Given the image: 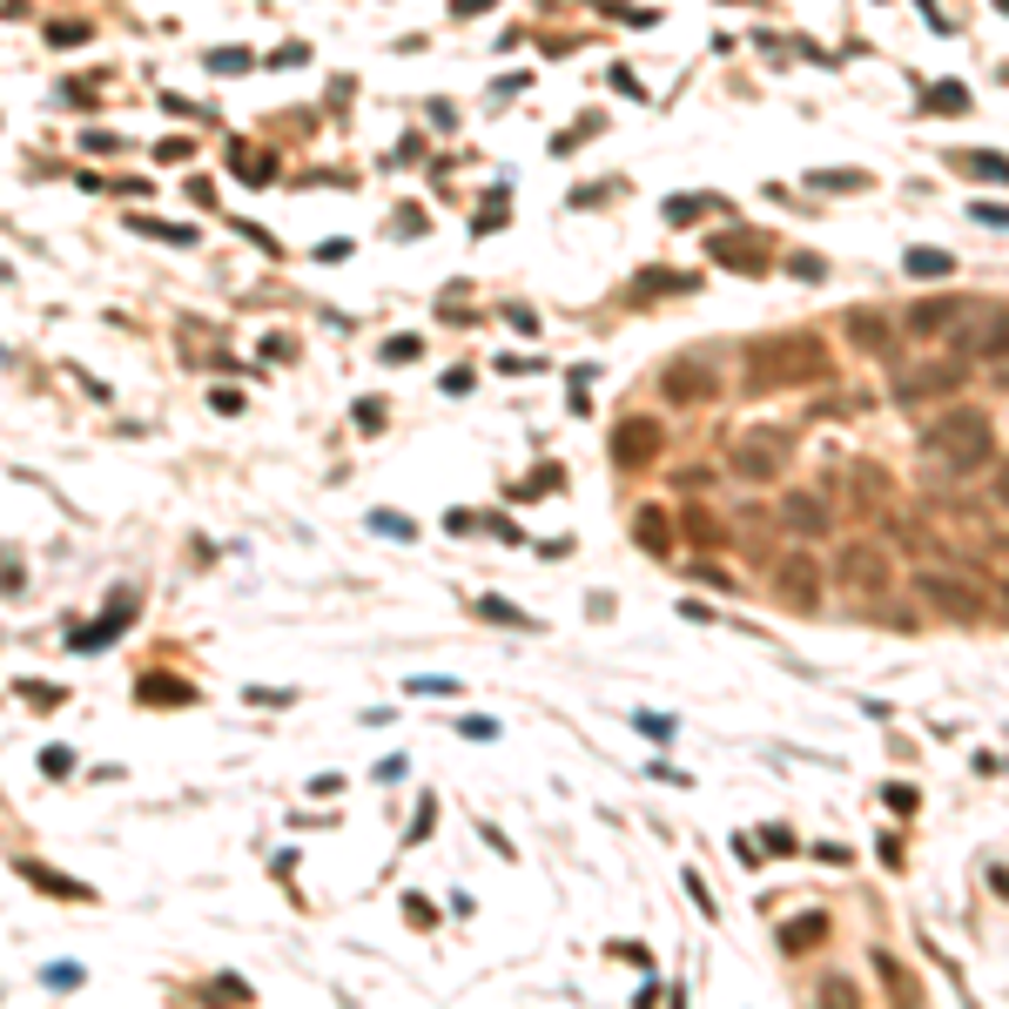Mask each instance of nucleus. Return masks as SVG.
Segmentation results:
<instances>
[{"instance_id":"1","label":"nucleus","mask_w":1009,"mask_h":1009,"mask_svg":"<svg viewBox=\"0 0 1009 1009\" xmlns=\"http://www.w3.org/2000/svg\"><path fill=\"white\" fill-rule=\"evenodd\" d=\"M922 451H936L949 465H982L989 458V417L982 410H943L929 431H922Z\"/></svg>"},{"instance_id":"2","label":"nucleus","mask_w":1009,"mask_h":1009,"mask_svg":"<svg viewBox=\"0 0 1009 1009\" xmlns=\"http://www.w3.org/2000/svg\"><path fill=\"white\" fill-rule=\"evenodd\" d=\"M915 600H929L936 613H949V620H963V626H976L982 613H989V600L976 593L969 579H949V572H915Z\"/></svg>"},{"instance_id":"3","label":"nucleus","mask_w":1009,"mask_h":1009,"mask_svg":"<svg viewBox=\"0 0 1009 1009\" xmlns=\"http://www.w3.org/2000/svg\"><path fill=\"white\" fill-rule=\"evenodd\" d=\"M963 384H969V357H949V364L908 371V377L895 384V397H902V404H929V397H949V391H963Z\"/></svg>"},{"instance_id":"4","label":"nucleus","mask_w":1009,"mask_h":1009,"mask_svg":"<svg viewBox=\"0 0 1009 1009\" xmlns=\"http://www.w3.org/2000/svg\"><path fill=\"white\" fill-rule=\"evenodd\" d=\"M781 458H788V431H753V438H740L734 471H740V478H774Z\"/></svg>"},{"instance_id":"5","label":"nucleus","mask_w":1009,"mask_h":1009,"mask_svg":"<svg viewBox=\"0 0 1009 1009\" xmlns=\"http://www.w3.org/2000/svg\"><path fill=\"white\" fill-rule=\"evenodd\" d=\"M841 579H849L855 593H868V600H875V593H888V559H882L875 545H855L849 559H841Z\"/></svg>"},{"instance_id":"6","label":"nucleus","mask_w":1009,"mask_h":1009,"mask_svg":"<svg viewBox=\"0 0 1009 1009\" xmlns=\"http://www.w3.org/2000/svg\"><path fill=\"white\" fill-rule=\"evenodd\" d=\"M707 391H714V371L700 357H680L666 371V404H687V397H707Z\"/></svg>"},{"instance_id":"7","label":"nucleus","mask_w":1009,"mask_h":1009,"mask_svg":"<svg viewBox=\"0 0 1009 1009\" xmlns=\"http://www.w3.org/2000/svg\"><path fill=\"white\" fill-rule=\"evenodd\" d=\"M659 451V431L646 425V417H633V425H620V438H613V465H646Z\"/></svg>"},{"instance_id":"8","label":"nucleus","mask_w":1009,"mask_h":1009,"mask_svg":"<svg viewBox=\"0 0 1009 1009\" xmlns=\"http://www.w3.org/2000/svg\"><path fill=\"white\" fill-rule=\"evenodd\" d=\"M849 336H855V344H862L868 357H888V344H895V323H888L882 310H855V316H849Z\"/></svg>"},{"instance_id":"9","label":"nucleus","mask_w":1009,"mask_h":1009,"mask_svg":"<svg viewBox=\"0 0 1009 1009\" xmlns=\"http://www.w3.org/2000/svg\"><path fill=\"white\" fill-rule=\"evenodd\" d=\"M949 323H963V303H956V297H936V303H915V310H908V330H915V336H943Z\"/></svg>"},{"instance_id":"10","label":"nucleus","mask_w":1009,"mask_h":1009,"mask_svg":"<svg viewBox=\"0 0 1009 1009\" xmlns=\"http://www.w3.org/2000/svg\"><path fill=\"white\" fill-rule=\"evenodd\" d=\"M714 249H720L727 270H768V242L761 236H720Z\"/></svg>"},{"instance_id":"11","label":"nucleus","mask_w":1009,"mask_h":1009,"mask_svg":"<svg viewBox=\"0 0 1009 1009\" xmlns=\"http://www.w3.org/2000/svg\"><path fill=\"white\" fill-rule=\"evenodd\" d=\"M21 875H28L34 888L61 895V902H95V888H89V882H67V875H54V868H41V862H21Z\"/></svg>"},{"instance_id":"12","label":"nucleus","mask_w":1009,"mask_h":1009,"mask_svg":"<svg viewBox=\"0 0 1009 1009\" xmlns=\"http://www.w3.org/2000/svg\"><path fill=\"white\" fill-rule=\"evenodd\" d=\"M788 532H808V539H821L828 532V512H821V498H788Z\"/></svg>"},{"instance_id":"13","label":"nucleus","mask_w":1009,"mask_h":1009,"mask_svg":"<svg viewBox=\"0 0 1009 1009\" xmlns=\"http://www.w3.org/2000/svg\"><path fill=\"white\" fill-rule=\"evenodd\" d=\"M976 357H1009V310L976 330Z\"/></svg>"},{"instance_id":"14","label":"nucleus","mask_w":1009,"mask_h":1009,"mask_svg":"<svg viewBox=\"0 0 1009 1009\" xmlns=\"http://www.w3.org/2000/svg\"><path fill=\"white\" fill-rule=\"evenodd\" d=\"M808 189H868V168H814Z\"/></svg>"},{"instance_id":"15","label":"nucleus","mask_w":1009,"mask_h":1009,"mask_svg":"<svg viewBox=\"0 0 1009 1009\" xmlns=\"http://www.w3.org/2000/svg\"><path fill=\"white\" fill-rule=\"evenodd\" d=\"M949 270H956L949 249H908V277H949Z\"/></svg>"},{"instance_id":"16","label":"nucleus","mask_w":1009,"mask_h":1009,"mask_svg":"<svg viewBox=\"0 0 1009 1009\" xmlns=\"http://www.w3.org/2000/svg\"><path fill=\"white\" fill-rule=\"evenodd\" d=\"M963 168H969V176H982V183H1009V162H1002V155H963Z\"/></svg>"},{"instance_id":"17","label":"nucleus","mask_w":1009,"mask_h":1009,"mask_svg":"<svg viewBox=\"0 0 1009 1009\" xmlns=\"http://www.w3.org/2000/svg\"><path fill=\"white\" fill-rule=\"evenodd\" d=\"M478 613H485V620H498V626H519V633L532 626V620H526V613H519L512 600H478Z\"/></svg>"},{"instance_id":"18","label":"nucleus","mask_w":1009,"mask_h":1009,"mask_svg":"<svg viewBox=\"0 0 1009 1009\" xmlns=\"http://www.w3.org/2000/svg\"><path fill=\"white\" fill-rule=\"evenodd\" d=\"M236 168H242L249 183H270V176H277V155H249V148H236Z\"/></svg>"},{"instance_id":"19","label":"nucleus","mask_w":1009,"mask_h":1009,"mask_svg":"<svg viewBox=\"0 0 1009 1009\" xmlns=\"http://www.w3.org/2000/svg\"><path fill=\"white\" fill-rule=\"evenodd\" d=\"M633 539L659 552V545H666V526H659V512H639V526H633Z\"/></svg>"},{"instance_id":"20","label":"nucleus","mask_w":1009,"mask_h":1009,"mask_svg":"<svg viewBox=\"0 0 1009 1009\" xmlns=\"http://www.w3.org/2000/svg\"><path fill=\"white\" fill-rule=\"evenodd\" d=\"M48 41H54V48H81V41H89V28H81V21H54Z\"/></svg>"},{"instance_id":"21","label":"nucleus","mask_w":1009,"mask_h":1009,"mask_svg":"<svg viewBox=\"0 0 1009 1009\" xmlns=\"http://www.w3.org/2000/svg\"><path fill=\"white\" fill-rule=\"evenodd\" d=\"M639 734H646V740H673V720H666V714H639Z\"/></svg>"},{"instance_id":"22","label":"nucleus","mask_w":1009,"mask_h":1009,"mask_svg":"<svg viewBox=\"0 0 1009 1009\" xmlns=\"http://www.w3.org/2000/svg\"><path fill=\"white\" fill-rule=\"evenodd\" d=\"M384 357H391V364H410V357H417V336H391Z\"/></svg>"},{"instance_id":"23","label":"nucleus","mask_w":1009,"mask_h":1009,"mask_svg":"<svg viewBox=\"0 0 1009 1009\" xmlns=\"http://www.w3.org/2000/svg\"><path fill=\"white\" fill-rule=\"evenodd\" d=\"M929 102H936V108H963V102H969V95H963V89H956V81H936V95H929Z\"/></svg>"},{"instance_id":"24","label":"nucleus","mask_w":1009,"mask_h":1009,"mask_svg":"<svg viewBox=\"0 0 1009 1009\" xmlns=\"http://www.w3.org/2000/svg\"><path fill=\"white\" fill-rule=\"evenodd\" d=\"M377 526H384L391 539H410V519H404V512H377Z\"/></svg>"},{"instance_id":"25","label":"nucleus","mask_w":1009,"mask_h":1009,"mask_svg":"<svg viewBox=\"0 0 1009 1009\" xmlns=\"http://www.w3.org/2000/svg\"><path fill=\"white\" fill-rule=\"evenodd\" d=\"M357 425H364V431H371V425H384V404H377V397H364V404H357Z\"/></svg>"},{"instance_id":"26","label":"nucleus","mask_w":1009,"mask_h":1009,"mask_svg":"<svg viewBox=\"0 0 1009 1009\" xmlns=\"http://www.w3.org/2000/svg\"><path fill=\"white\" fill-rule=\"evenodd\" d=\"M989 882H996V888H1002V895H1009V868H996V875H989Z\"/></svg>"},{"instance_id":"27","label":"nucleus","mask_w":1009,"mask_h":1009,"mask_svg":"<svg viewBox=\"0 0 1009 1009\" xmlns=\"http://www.w3.org/2000/svg\"><path fill=\"white\" fill-rule=\"evenodd\" d=\"M996 498H1002V504H1009V471H1002V478H996Z\"/></svg>"}]
</instances>
